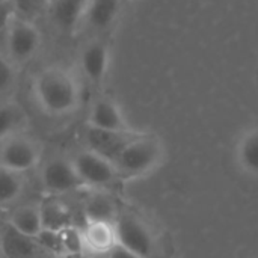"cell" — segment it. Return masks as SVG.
Segmentation results:
<instances>
[{"label":"cell","mask_w":258,"mask_h":258,"mask_svg":"<svg viewBox=\"0 0 258 258\" xmlns=\"http://www.w3.org/2000/svg\"><path fill=\"white\" fill-rule=\"evenodd\" d=\"M121 2H130V0H121Z\"/></svg>","instance_id":"27"},{"label":"cell","mask_w":258,"mask_h":258,"mask_svg":"<svg viewBox=\"0 0 258 258\" xmlns=\"http://www.w3.org/2000/svg\"><path fill=\"white\" fill-rule=\"evenodd\" d=\"M121 3V0H88L82 27L100 36L116 21Z\"/></svg>","instance_id":"15"},{"label":"cell","mask_w":258,"mask_h":258,"mask_svg":"<svg viewBox=\"0 0 258 258\" xmlns=\"http://www.w3.org/2000/svg\"><path fill=\"white\" fill-rule=\"evenodd\" d=\"M44 159L41 142L26 132L0 141V168L23 174L36 169Z\"/></svg>","instance_id":"5"},{"label":"cell","mask_w":258,"mask_h":258,"mask_svg":"<svg viewBox=\"0 0 258 258\" xmlns=\"http://www.w3.org/2000/svg\"><path fill=\"white\" fill-rule=\"evenodd\" d=\"M138 135L139 132L136 130H125V132L103 130V128H95V127L85 124L83 132H82V142L85 148L115 162L119 153Z\"/></svg>","instance_id":"9"},{"label":"cell","mask_w":258,"mask_h":258,"mask_svg":"<svg viewBox=\"0 0 258 258\" xmlns=\"http://www.w3.org/2000/svg\"><path fill=\"white\" fill-rule=\"evenodd\" d=\"M107 255L110 258H142L136 255V254H133V252H130V251H127L125 248H122L119 245H116Z\"/></svg>","instance_id":"23"},{"label":"cell","mask_w":258,"mask_h":258,"mask_svg":"<svg viewBox=\"0 0 258 258\" xmlns=\"http://www.w3.org/2000/svg\"><path fill=\"white\" fill-rule=\"evenodd\" d=\"M42 33L35 21L15 17L5 33L6 56L15 65L30 62L41 50Z\"/></svg>","instance_id":"7"},{"label":"cell","mask_w":258,"mask_h":258,"mask_svg":"<svg viewBox=\"0 0 258 258\" xmlns=\"http://www.w3.org/2000/svg\"><path fill=\"white\" fill-rule=\"evenodd\" d=\"M163 160V145L154 135L139 133L115 159L121 180H136L151 174Z\"/></svg>","instance_id":"2"},{"label":"cell","mask_w":258,"mask_h":258,"mask_svg":"<svg viewBox=\"0 0 258 258\" xmlns=\"http://www.w3.org/2000/svg\"><path fill=\"white\" fill-rule=\"evenodd\" d=\"M0 255L2 258H47L48 249L39 239L27 237L3 221L0 224Z\"/></svg>","instance_id":"10"},{"label":"cell","mask_w":258,"mask_h":258,"mask_svg":"<svg viewBox=\"0 0 258 258\" xmlns=\"http://www.w3.org/2000/svg\"><path fill=\"white\" fill-rule=\"evenodd\" d=\"M95 258H110L109 255H103V257H95Z\"/></svg>","instance_id":"26"},{"label":"cell","mask_w":258,"mask_h":258,"mask_svg":"<svg viewBox=\"0 0 258 258\" xmlns=\"http://www.w3.org/2000/svg\"><path fill=\"white\" fill-rule=\"evenodd\" d=\"M110 67V45L101 36L91 38L79 53V70L82 77L98 88L106 80Z\"/></svg>","instance_id":"8"},{"label":"cell","mask_w":258,"mask_h":258,"mask_svg":"<svg viewBox=\"0 0 258 258\" xmlns=\"http://www.w3.org/2000/svg\"><path fill=\"white\" fill-rule=\"evenodd\" d=\"M30 94L36 107L50 118H65L82 106V80L63 65H47L32 79Z\"/></svg>","instance_id":"1"},{"label":"cell","mask_w":258,"mask_h":258,"mask_svg":"<svg viewBox=\"0 0 258 258\" xmlns=\"http://www.w3.org/2000/svg\"><path fill=\"white\" fill-rule=\"evenodd\" d=\"M27 187V180L23 174H17L0 168V209L8 210L17 206Z\"/></svg>","instance_id":"17"},{"label":"cell","mask_w":258,"mask_h":258,"mask_svg":"<svg viewBox=\"0 0 258 258\" xmlns=\"http://www.w3.org/2000/svg\"><path fill=\"white\" fill-rule=\"evenodd\" d=\"M113 227L119 246L142 258L159 257L157 237L141 216L133 212L119 210Z\"/></svg>","instance_id":"3"},{"label":"cell","mask_w":258,"mask_h":258,"mask_svg":"<svg viewBox=\"0 0 258 258\" xmlns=\"http://www.w3.org/2000/svg\"><path fill=\"white\" fill-rule=\"evenodd\" d=\"M5 221L14 230L27 237L39 239L45 231L44 210L38 203H18L9 212H6Z\"/></svg>","instance_id":"11"},{"label":"cell","mask_w":258,"mask_h":258,"mask_svg":"<svg viewBox=\"0 0 258 258\" xmlns=\"http://www.w3.org/2000/svg\"><path fill=\"white\" fill-rule=\"evenodd\" d=\"M86 5L88 0H50L47 14L59 32L74 35L82 27Z\"/></svg>","instance_id":"14"},{"label":"cell","mask_w":258,"mask_h":258,"mask_svg":"<svg viewBox=\"0 0 258 258\" xmlns=\"http://www.w3.org/2000/svg\"><path fill=\"white\" fill-rule=\"evenodd\" d=\"M41 189L50 195H63L83 189L70 156L53 154L44 157L36 168Z\"/></svg>","instance_id":"6"},{"label":"cell","mask_w":258,"mask_h":258,"mask_svg":"<svg viewBox=\"0 0 258 258\" xmlns=\"http://www.w3.org/2000/svg\"><path fill=\"white\" fill-rule=\"evenodd\" d=\"M0 258H2V255H0Z\"/></svg>","instance_id":"28"},{"label":"cell","mask_w":258,"mask_h":258,"mask_svg":"<svg viewBox=\"0 0 258 258\" xmlns=\"http://www.w3.org/2000/svg\"><path fill=\"white\" fill-rule=\"evenodd\" d=\"M70 157L82 186L88 190H109L121 181L118 169L112 160L85 147L76 150Z\"/></svg>","instance_id":"4"},{"label":"cell","mask_w":258,"mask_h":258,"mask_svg":"<svg viewBox=\"0 0 258 258\" xmlns=\"http://www.w3.org/2000/svg\"><path fill=\"white\" fill-rule=\"evenodd\" d=\"M14 6L15 15L29 21H36L48 11L50 0H9Z\"/></svg>","instance_id":"20"},{"label":"cell","mask_w":258,"mask_h":258,"mask_svg":"<svg viewBox=\"0 0 258 258\" xmlns=\"http://www.w3.org/2000/svg\"><path fill=\"white\" fill-rule=\"evenodd\" d=\"M17 79V65L6 54L0 53V100L15 88Z\"/></svg>","instance_id":"21"},{"label":"cell","mask_w":258,"mask_h":258,"mask_svg":"<svg viewBox=\"0 0 258 258\" xmlns=\"http://www.w3.org/2000/svg\"><path fill=\"white\" fill-rule=\"evenodd\" d=\"M5 219H6V212L0 209V224H2V222H3Z\"/></svg>","instance_id":"25"},{"label":"cell","mask_w":258,"mask_h":258,"mask_svg":"<svg viewBox=\"0 0 258 258\" xmlns=\"http://www.w3.org/2000/svg\"><path fill=\"white\" fill-rule=\"evenodd\" d=\"M85 222H115L119 209L109 190H88L82 204Z\"/></svg>","instance_id":"16"},{"label":"cell","mask_w":258,"mask_h":258,"mask_svg":"<svg viewBox=\"0 0 258 258\" xmlns=\"http://www.w3.org/2000/svg\"><path fill=\"white\" fill-rule=\"evenodd\" d=\"M79 234L82 249L92 257L107 255L118 245L112 222H85Z\"/></svg>","instance_id":"13"},{"label":"cell","mask_w":258,"mask_h":258,"mask_svg":"<svg viewBox=\"0 0 258 258\" xmlns=\"http://www.w3.org/2000/svg\"><path fill=\"white\" fill-rule=\"evenodd\" d=\"M239 159L246 171L258 174V130L249 133L243 139L239 151Z\"/></svg>","instance_id":"19"},{"label":"cell","mask_w":258,"mask_h":258,"mask_svg":"<svg viewBox=\"0 0 258 258\" xmlns=\"http://www.w3.org/2000/svg\"><path fill=\"white\" fill-rule=\"evenodd\" d=\"M15 17L17 15L12 3L9 0H0V36H5L8 27L11 26Z\"/></svg>","instance_id":"22"},{"label":"cell","mask_w":258,"mask_h":258,"mask_svg":"<svg viewBox=\"0 0 258 258\" xmlns=\"http://www.w3.org/2000/svg\"><path fill=\"white\" fill-rule=\"evenodd\" d=\"M86 124L103 130H133L119 104L109 97H100L94 100L88 112Z\"/></svg>","instance_id":"12"},{"label":"cell","mask_w":258,"mask_h":258,"mask_svg":"<svg viewBox=\"0 0 258 258\" xmlns=\"http://www.w3.org/2000/svg\"><path fill=\"white\" fill-rule=\"evenodd\" d=\"M57 258H95L92 255H89L88 252L85 251H76V252H67V254H62Z\"/></svg>","instance_id":"24"},{"label":"cell","mask_w":258,"mask_h":258,"mask_svg":"<svg viewBox=\"0 0 258 258\" xmlns=\"http://www.w3.org/2000/svg\"><path fill=\"white\" fill-rule=\"evenodd\" d=\"M27 115L24 109L12 100H0V141L26 130Z\"/></svg>","instance_id":"18"}]
</instances>
